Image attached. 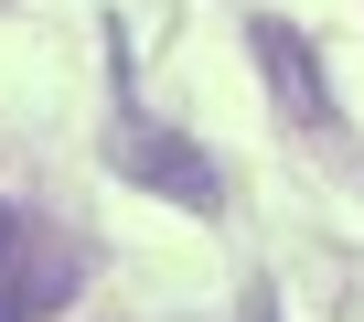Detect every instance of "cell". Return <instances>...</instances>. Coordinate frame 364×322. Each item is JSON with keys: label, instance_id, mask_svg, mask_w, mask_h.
Wrapping results in <instances>:
<instances>
[{"label": "cell", "instance_id": "obj_1", "mask_svg": "<svg viewBox=\"0 0 364 322\" xmlns=\"http://www.w3.org/2000/svg\"><path fill=\"white\" fill-rule=\"evenodd\" d=\"M107 161H118L129 183H150V194H171V204H193V215H215V204H225V172H215V161H204L193 140H182V129H150L139 108L118 118Z\"/></svg>", "mask_w": 364, "mask_h": 322}, {"label": "cell", "instance_id": "obj_4", "mask_svg": "<svg viewBox=\"0 0 364 322\" xmlns=\"http://www.w3.org/2000/svg\"><path fill=\"white\" fill-rule=\"evenodd\" d=\"M22 247H33V215L0 204V322H22Z\"/></svg>", "mask_w": 364, "mask_h": 322}, {"label": "cell", "instance_id": "obj_5", "mask_svg": "<svg viewBox=\"0 0 364 322\" xmlns=\"http://www.w3.org/2000/svg\"><path fill=\"white\" fill-rule=\"evenodd\" d=\"M247 322H279V301H268V290H247Z\"/></svg>", "mask_w": 364, "mask_h": 322}, {"label": "cell", "instance_id": "obj_2", "mask_svg": "<svg viewBox=\"0 0 364 322\" xmlns=\"http://www.w3.org/2000/svg\"><path fill=\"white\" fill-rule=\"evenodd\" d=\"M247 43H257V65H268V86H279V108L300 118V129H332V86H321V65H311V43L279 22V11H257L247 22Z\"/></svg>", "mask_w": 364, "mask_h": 322}, {"label": "cell", "instance_id": "obj_3", "mask_svg": "<svg viewBox=\"0 0 364 322\" xmlns=\"http://www.w3.org/2000/svg\"><path fill=\"white\" fill-rule=\"evenodd\" d=\"M75 279H86V247H75L65 226H43V215H33V247H22V322L65 311V301H75Z\"/></svg>", "mask_w": 364, "mask_h": 322}]
</instances>
